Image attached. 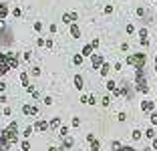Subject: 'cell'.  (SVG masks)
Returning <instances> with one entry per match:
<instances>
[{
  "instance_id": "cell-1",
  "label": "cell",
  "mask_w": 157,
  "mask_h": 151,
  "mask_svg": "<svg viewBox=\"0 0 157 151\" xmlns=\"http://www.w3.org/2000/svg\"><path fill=\"white\" fill-rule=\"evenodd\" d=\"M18 125H16V121H12L2 133H0V151H8L16 141H18Z\"/></svg>"
},
{
  "instance_id": "cell-2",
  "label": "cell",
  "mask_w": 157,
  "mask_h": 151,
  "mask_svg": "<svg viewBox=\"0 0 157 151\" xmlns=\"http://www.w3.org/2000/svg\"><path fill=\"white\" fill-rule=\"evenodd\" d=\"M145 54L143 53H135V54H131L129 58H127V62L129 64H133V67H135V71H139V69H143L145 67Z\"/></svg>"
},
{
  "instance_id": "cell-3",
  "label": "cell",
  "mask_w": 157,
  "mask_h": 151,
  "mask_svg": "<svg viewBox=\"0 0 157 151\" xmlns=\"http://www.w3.org/2000/svg\"><path fill=\"white\" fill-rule=\"evenodd\" d=\"M8 71H10V62H8V56H6V53H0V77H4Z\"/></svg>"
},
{
  "instance_id": "cell-4",
  "label": "cell",
  "mask_w": 157,
  "mask_h": 151,
  "mask_svg": "<svg viewBox=\"0 0 157 151\" xmlns=\"http://www.w3.org/2000/svg\"><path fill=\"white\" fill-rule=\"evenodd\" d=\"M6 56H8V62H10V69H16L18 67V54L16 53H6Z\"/></svg>"
},
{
  "instance_id": "cell-5",
  "label": "cell",
  "mask_w": 157,
  "mask_h": 151,
  "mask_svg": "<svg viewBox=\"0 0 157 151\" xmlns=\"http://www.w3.org/2000/svg\"><path fill=\"white\" fill-rule=\"evenodd\" d=\"M141 109H143L145 113H149V111L155 109V103H153V101H143V103H141Z\"/></svg>"
},
{
  "instance_id": "cell-6",
  "label": "cell",
  "mask_w": 157,
  "mask_h": 151,
  "mask_svg": "<svg viewBox=\"0 0 157 151\" xmlns=\"http://www.w3.org/2000/svg\"><path fill=\"white\" fill-rule=\"evenodd\" d=\"M71 20H77V12H66V14H62V22H71Z\"/></svg>"
},
{
  "instance_id": "cell-7",
  "label": "cell",
  "mask_w": 157,
  "mask_h": 151,
  "mask_svg": "<svg viewBox=\"0 0 157 151\" xmlns=\"http://www.w3.org/2000/svg\"><path fill=\"white\" fill-rule=\"evenodd\" d=\"M91 58H93V67H95V69L103 64V56H101V54H93Z\"/></svg>"
},
{
  "instance_id": "cell-8",
  "label": "cell",
  "mask_w": 157,
  "mask_h": 151,
  "mask_svg": "<svg viewBox=\"0 0 157 151\" xmlns=\"http://www.w3.org/2000/svg\"><path fill=\"white\" fill-rule=\"evenodd\" d=\"M93 51H95L93 45H87V47L83 49V56H93Z\"/></svg>"
},
{
  "instance_id": "cell-9",
  "label": "cell",
  "mask_w": 157,
  "mask_h": 151,
  "mask_svg": "<svg viewBox=\"0 0 157 151\" xmlns=\"http://www.w3.org/2000/svg\"><path fill=\"white\" fill-rule=\"evenodd\" d=\"M62 139H64V141H62V151L73 147V139H71V137H62Z\"/></svg>"
},
{
  "instance_id": "cell-10",
  "label": "cell",
  "mask_w": 157,
  "mask_h": 151,
  "mask_svg": "<svg viewBox=\"0 0 157 151\" xmlns=\"http://www.w3.org/2000/svg\"><path fill=\"white\" fill-rule=\"evenodd\" d=\"M20 81H22V87H26V89L30 87V85H28V75H26V73L20 75Z\"/></svg>"
},
{
  "instance_id": "cell-11",
  "label": "cell",
  "mask_w": 157,
  "mask_h": 151,
  "mask_svg": "<svg viewBox=\"0 0 157 151\" xmlns=\"http://www.w3.org/2000/svg\"><path fill=\"white\" fill-rule=\"evenodd\" d=\"M34 127L38 129V131H44V129H49V125H47V121H38V123H36Z\"/></svg>"
},
{
  "instance_id": "cell-12",
  "label": "cell",
  "mask_w": 157,
  "mask_h": 151,
  "mask_svg": "<svg viewBox=\"0 0 157 151\" xmlns=\"http://www.w3.org/2000/svg\"><path fill=\"white\" fill-rule=\"evenodd\" d=\"M71 34H73L75 38H79V36H81V30H79V26H77V24H73V26H71Z\"/></svg>"
},
{
  "instance_id": "cell-13",
  "label": "cell",
  "mask_w": 157,
  "mask_h": 151,
  "mask_svg": "<svg viewBox=\"0 0 157 151\" xmlns=\"http://www.w3.org/2000/svg\"><path fill=\"white\" fill-rule=\"evenodd\" d=\"M75 87H77V89H83V77H81V75L75 77Z\"/></svg>"
},
{
  "instance_id": "cell-14",
  "label": "cell",
  "mask_w": 157,
  "mask_h": 151,
  "mask_svg": "<svg viewBox=\"0 0 157 151\" xmlns=\"http://www.w3.org/2000/svg\"><path fill=\"white\" fill-rule=\"evenodd\" d=\"M8 14V6L6 4H0V18H4Z\"/></svg>"
},
{
  "instance_id": "cell-15",
  "label": "cell",
  "mask_w": 157,
  "mask_h": 151,
  "mask_svg": "<svg viewBox=\"0 0 157 151\" xmlns=\"http://www.w3.org/2000/svg\"><path fill=\"white\" fill-rule=\"evenodd\" d=\"M101 75H103V77H107V75H109V64H107V62H103V64H101Z\"/></svg>"
},
{
  "instance_id": "cell-16",
  "label": "cell",
  "mask_w": 157,
  "mask_h": 151,
  "mask_svg": "<svg viewBox=\"0 0 157 151\" xmlns=\"http://www.w3.org/2000/svg\"><path fill=\"white\" fill-rule=\"evenodd\" d=\"M66 133H69V127H60V129H58V135H60V139H62V137H66Z\"/></svg>"
},
{
  "instance_id": "cell-17",
  "label": "cell",
  "mask_w": 157,
  "mask_h": 151,
  "mask_svg": "<svg viewBox=\"0 0 157 151\" xmlns=\"http://www.w3.org/2000/svg\"><path fill=\"white\" fill-rule=\"evenodd\" d=\"M99 147H101V145H99V141H97V139H93V141H91V151H99Z\"/></svg>"
},
{
  "instance_id": "cell-18",
  "label": "cell",
  "mask_w": 157,
  "mask_h": 151,
  "mask_svg": "<svg viewBox=\"0 0 157 151\" xmlns=\"http://www.w3.org/2000/svg\"><path fill=\"white\" fill-rule=\"evenodd\" d=\"M51 127H55V129H56V127H60V119H58V117H55V119L51 121Z\"/></svg>"
},
{
  "instance_id": "cell-19",
  "label": "cell",
  "mask_w": 157,
  "mask_h": 151,
  "mask_svg": "<svg viewBox=\"0 0 157 151\" xmlns=\"http://www.w3.org/2000/svg\"><path fill=\"white\" fill-rule=\"evenodd\" d=\"M133 139H135V141H139L141 139V131H139V129H135V131H133V135H131Z\"/></svg>"
},
{
  "instance_id": "cell-20",
  "label": "cell",
  "mask_w": 157,
  "mask_h": 151,
  "mask_svg": "<svg viewBox=\"0 0 157 151\" xmlns=\"http://www.w3.org/2000/svg\"><path fill=\"white\" fill-rule=\"evenodd\" d=\"M107 89L109 91H115L117 87H115V81H107Z\"/></svg>"
},
{
  "instance_id": "cell-21",
  "label": "cell",
  "mask_w": 157,
  "mask_h": 151,
  "mask_svg": "<svg viewBox=\"0 0 157 151\" xmlns=\"http://www.w3.org/2000/svg\"><path fill=\"white\" fill-rule=\"evenodd\" d=\"M145 137H147V139H153V137H155V131H153V129H147V133H145Z\"/></svg>"
},
{
  "instance_id": "cell-22",
  "label": "cell",
  "mask_w": 157,
  "mask_h": 151,
  "mask_svg": "<svg viewBox=\"0 0 157 151\" xmlns=\"http://www.w3.org/2000/svg\"><path fill=\"white\" fill-rule=\"evenodd\" d=\"M73 62H75V64H81V62H83V54H77V56L73 58Z\"/></svg>"
},
{
  "instance_id": "cell-23",
  "label": "cell",
  "mask_w": 157,
  "mask_h": 151,
  "mask_svg": "<svg viewBox=\"0 0 157 151\" xmlns=\"http://www.w3.org/2000/svg\"><path fill=\"white\" fill-rule=\"evenodd\" d=\"M22 135H24V137H30V135H32V127H26V129H24V133H22Z\"/></svg>"
},
{
  "instance_id": "cell-24",
  "label": "cell",
  "mask_w": 157,
  "mask_h": 151,
  "mask_svg": "<svg viewBox=\"0 0 157 151\" xmlns=\"http://www.w3.org/2000/svg\"><path fill=\"white\" fill-rule=\"evenodd\" d=\"M30 149V143L28 141H22V151H28Z\"/></svg>"
},
{
  "instance_id": "cell-25",
  "label": "cell",
  "mask_w": 157,
  "mask_h": 151,
  "mask_svg": "<svg viewBox=\"0 0 157 151\" xmlns=\"http://www.w3.org/2000/svg\"><path fill=\"white\" fill-rule=\"evenodd\" d=\"M79 125H81V119L75 117V119H73V127H79Z\"/></svg>"
},
{
  "instance_id": "cell-26",
  "label": "cell",
  "mask_w": 157,
  "mask_h": 151,
  "mask_svg": "<svg viewBox=\"0 0 157 151\" xmlns=\"http://www.w3.org/2000/svg\"><path fill=\"white\" fill-rule=\"evenodd\" d=\"M139 36H141V38H145V36H147V30H145V28H141V30H139Z\"/></svg>"
},
{
  "instance_id": "cell-27",
  "label": "cell",
  "mask_w": 157,
  "mask_h": 151,
  "mask_svg": "<svg viewBox=\"0 0 157 151\" xmlns=\"http://www.w3.org/2000/svg\"><path fill=\"white\" fill-rule=\"evenodd\" d=\"M113 149H117V151H119V149H121V143H119V141H113Z\"/></svg>"
},
{
  "instance_id": "cell-28",
  "label": "cell",
  "mask_w": 157,
  "mask_h": 151,
  "mask_svg": "<svg viewBox=\"0 0 157 151\" xmlns=\"http://www.w3.org/2000/svg\"><path fill=\"white\" fill-rule=\"evenodd\" d=\"M151 123H153V125H157V113H153V115H151Z\"/></svg>"
},
{
  "instance_id": "cell-29",
  "label": "cell",
  "mask_w": 157,
  "mask_h": 151,
  "mask_svg": "<svg viewBox=\"0 0 157 151\" xmlns=\"http://www.w3.org/2000/svg\"><path fill=\"white\" fill-rule=\"evenodd\" d=\"M2 91H6V83L0 81V93H2Z\"/></svg>"
},
{
  "instance_id": "cell-30",
  "label": "cell",
  "mask_w": 157,
  "mask_h": 151,
  "mask_svg": "<svg viewBox=\"0 0 157 151\" xmlns=\"http://www.w3.org/2000/svg\"><path fill=\"white\" fill-rule=\"evenodd\" d=\"M125 119H127V115H125V113L121 111V113H119V121H125Z\"/></svg>"
},
{
  "instance_id": "cell-31",
  "label": "cell",
  "mask_w": 157,
  "mask_h": 151,
  "mask_svg": "<svg viewBox=\"0 0 157 151\" xmlns=\"http://www.w3.org/2000/svg\"><path fill=\"white\" fill-rule=\"evenodd\" d=\"M119 151H135V149H133V147H121Z\"/></svg>"
},
{
  "instance_id": "cell-32",
  "label": "cell",
  "mask_w": 157,
  "mask_h": 151,
  "mask_svg": "<svg viewBox=\"0 0 157 151\" xmlns=\"http://www.w3.org/2000/svg\"><path fill=\"white\" fill-rule=\"evenodd\" d=\"M0 103H6V97L4 95H0Z\"/></svg>"
},
{
  "instance_id": "cell-33",
  "label": "cell",
  "mask_w": 157,
  "mask_h": 151,
  "mask_svg": "<svg viewBox=\"0 0 157 151\" xmlns=\"http://www.w3.org/2000/svg\"><path fill=\"white\" fill-rule=\"evenodd\" d=\"M153 149H157V139L153 137Z\"/></svg>"
},
{
  "instance_id": "cell-34",
  "label": "cell",
  "mask_w": 157,
  "mask_h": 151,
  "mask_svg": "<svg viewBox=\"0 0 157 151\" xmlns=\"http://www.w3.org/2000/svg\"><path fill=\"white\" fill-rule=\"evenodd\" d=\"M49 151H60V149H56V147H51V149H49Z\"/></svg>"
},
{
  "instance_id": "cell-35",
  "label": "cell",
  "mask_w": 157,
  "mask_h": 151,
  "mask_svg": "<svg viewBox=\"0 0 157 151\" xmlns=\"http://www.w3.org/2000/svg\"><path fill=\"white\" fill-rule=\"evenodd\" d=\"M155 71H157V56H155Z\"/></svg>"
},
{
  "instance_id": "cell-36",
  "label": "cell",
  "mask_w": 157,
  "mask_h": 151,
  "mask_svg": "<svg viewBox=\"0 0 157 151\" xmlns=\"http://www.w3.org/2000/svg\"><path fill=\"white\" fill-rule=\"evenodd\" d=\"M143 151H151V149H149V147H147V149H143Z\"/></svg>"
}]
</instances>
